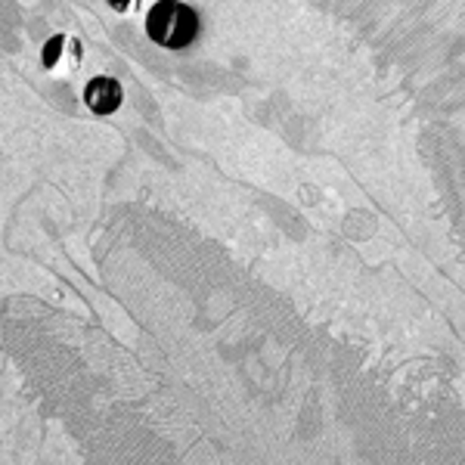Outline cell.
Returning a JSON list of instances; mask_svg holds the SVG:
<instances>
[{"instance_id":"cell-1","label":"cell","mask_w":465,"mask_h":465,"mask_svg":"<svg viewBox=\"0 0 465 465\" xmlns=\"http://www.w3.org/2000/svg\"><path fill=\"white\" fill-rule=\"evenodd\" d=\"M143 28H146L149 41H155L159 47L183 50L196 41L199 16L183 0H155L143 19Z\"/></svg>"},{"instance_id":"cell-2","label":"cell","mask_w":465,"mask_h":465,"mask_svg":"<svg viewBox=\"0 0 465 465\" xmlns=\"http://www.w3.org/2000/svg\"><path fill=\"white\" fill-rule=\"evenodd\" d=\"M81 63H84V47L72 35H54L41 50L44 72H50L54 78H72L81 69Z\"/></svg>"},{"instance_id":"cell-3","label":"cell","mask_w":465,"mask_h":465,"mask_svg":"<svg viewBox=\"0 0 465 465\" xmlns=\"http://www.w3.org/2000/svg\"><path fill=\"white\" fill-rule=\"evenodd\" d=\"M122 100H124V90L115 78H109V74H96L94 81H87L84 103L94 115H112V112L122 106Z\"/></svg>"},{"instance_id":"cell-4","label":"cell","mask_w":465,"mask_h":465,"mask_svg":"<svg viewBox=\"0 0 465 465\" xmlns=\"http://www.w3.org/2000/svg\"><path fill=\"white\" fill-rule=\"evenodd\" d=\"M109 6L115 13H122V16H127V13L137 10V0H109Z\"/></svg>"}]
</instances>
